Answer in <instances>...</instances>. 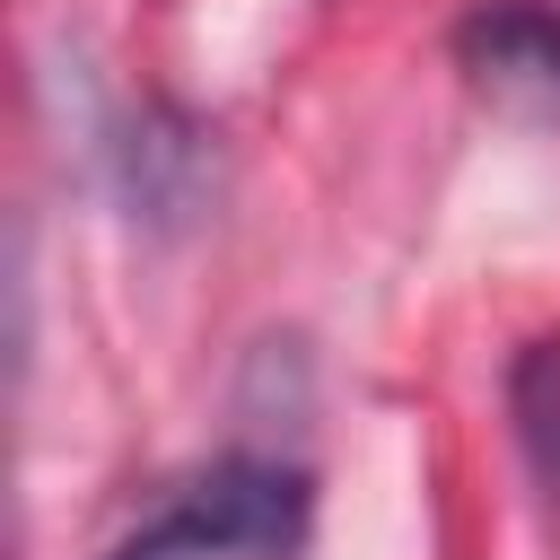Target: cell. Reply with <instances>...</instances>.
<instances>
[{"label": "cell", "instance_id": "3957f363", "mask_svg": "<svg viewBox=\"0 0 560 560\" xmlns=\"http://www.w3.org/2000/svg\"><path fill=\"white\" fill-rule=\"evenodd\" d=\"M508 420H516V455L534 472V490L560 508V332L525 341L508 368Z\"/></svg>", "mask_w": 560, "mask_h": 560}, {"label": "cell", "instance_id": "7a4b0ae2", "mask_svg": "<svg viewBox=\"0 0 560 560\" xmlns=\"http://www.w3.org/2000/svg\"><path fill=\"white\" fill-rule=\"evenodd\" d=\"M455 61L516 105H560V0H481L455 26Z\"/></svg>", "mask_w": 560, "mask_h": 560}, {"label": "cell", "instance_id": "6da1fadb", "mask_svg": "<svg viewBox=\"0 0 560 560\" xmlns=\"http://www.w3.org/2000/svg\"><path fill=\"white\" fill-rule=\"evenodd\" d=\"M298 534H306V472L228 455L184 490H166L105 560H280L298 551Z\"/></svg>", "mask_w": 560, "mask_h": 560}]
</instances>
